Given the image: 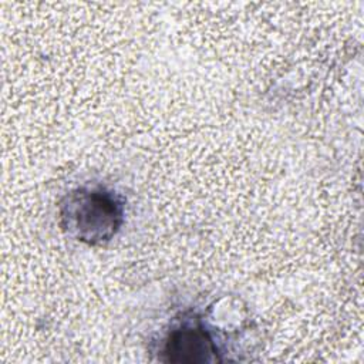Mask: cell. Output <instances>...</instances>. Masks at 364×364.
I'll list each match as a JSON object with an SVG mask.
<instances>
[{
  "instance_id": "6da1fadb",
  "label": "cell",
  "mask_w": 364,
  "mask_h": 364,
  "mask_svg": "<svg viewBox=\"0 0 364 364\" xmlns=\"http://www.w3.org/2000/svg\"><path fill=\"white\" fill-rule=\"evenodd\" d=\"M125 220V199L102 185H84L67 192L58 203V223L77 242L101 246L119 232Z\"/></svg>"
},
{
  "instance_id": "7a4b0ae2",
  "label": "cell",
  "mask_w": 364,
  "mask_h": 364,
  "mask_svg": "<svg viewBox=\"0 0 364 364\" xmlns=\"http://www.w3.org/2000/svg\"><path fill=\"white\" fill-rule=\"evenodd\" d=\"M161 360L178 364H202L220 361V348L202 317L193 311L183 313L166 331L159 346Z\"/></svg>"
}]
</instances>
